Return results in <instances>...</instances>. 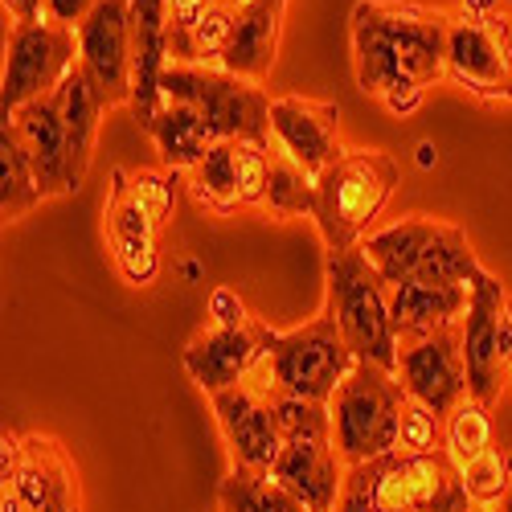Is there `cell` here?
I'll return each mask as SVG.
<instances>
[{
  "mask_svg": "<svg viewBox=\"0 0 512 512\" xmlns=\"http://www.w3.org/2000/svg\"><path fill=\"white\" fill-rule=\"evenodd\" d=\"M349 29L357 87L381 99L390 115H414L426 91L447 82L451 9L422 0H357Z\"/></svg>",
  "mask_w": 512,
  "mask_h": 512,
  "instance_id": "obj_1",
  "label": "cell"
},
{
  "mask_svg": "<svg viewBox=\"0 0 512 512\" xmlns=\"http://www.w3.org/2000/svg\"><path fill=\"white\" fill-rule=\"evenodd\" d=\"M398 160L381 148H345L316 181L312 218L328 250H349L369 238V226L398 189Z\"/></svg>",
  "mask_w": 512,
  "mask_h": 512,
  "instance_id": "obj_2",
  "label": "cell"
},
{
  "mask_svg": "<svg viewBox=\"0 0 512 512\" xmlns=\"http://www.w3.org/2000/svg\"><path fill=\"white\" fill-rule=\"evenodd\" d=\"M324 279H328V300L345 345L357 361L398 369V332L390 320V283L369 263L361 246L349 250H328L324 254Z\"/></svg>",
  "mask_w": 512,
  "mask_h": 512,
  "instance_id": "obj_3",
  "label": "cell"
},
{
  "mask_svg": "<svg viewBox=\"0 0 512 512\" xmlns=\"http://www.w3.org/2000/svg\"><path fill=\"white\" fill-rule=\"evenodd\" d=\"M361 250L390 287L398 283H472L484 267L467 234L439 218H402L386 230H373Z\"/></svg>",
  "mask_w": 512,
  "mask_h": 512,
  "instance_id": "obj_4",
  "label": "cell"
},
{
  "mask_svg": "<svg viewBox=\"0 0 512 512\" xmlns=\"http://www.w3.org/2000/svg\"><path fill=\"white\" fill-rule=\"evenodd\" d=\"M406 402L410 394L398 381V373L357 361V369L328 398L332 443H336V455L345 459V467L398 451V426H402Z\"/></svg>",
  "mask_w": 512,
  "mask_h": 512,
  "instance_id": "obj_5",
  "label": "cell"
},
{
  "mask_svg": "<svg viewBox=\"0 0 512 512\" xmlns=\"http://www.w3.org/2000/svg\"><path fill=\"white\" fill-rule=\"evenodd\" d=\"M275 422L283 435V451L271 476L283 480L312 512H332L340 484H345V459L332 443V414L328 402H308L275 394Z\"/></svg>",
  "mask_w": 512,
  "mask_h": 512,
  "instance_id": "obj_6",
  "label": "cell"
},
{
  "mask_svg": "<svg viewBox=\"0 0 512 512\" xmlns=\"http://www.w3.org/2000/svg\"><path fill=\"white\" fill-rule=\"evenodd\" d=\"M164 103H185L205 115L222 140H246L271 148V95L263 82L238 78L222 66H181L168 62L160 78Z\"/></svg>",
  "mask_w": 512,
  "mask_h": 512,
  "instance_id": "obj_7",
  "label": "cell"
},
{
  "mask_svg": "<svg viewBox=\"0 0 512 512\" xmlns=\"http://www.w3.org/2000/svg\"><path fill=\"white\" fill-rule=\"evenodd\" d=\"M259 336H263V365L279 394L328 402L340 381L357 369V357L345 345V336H340L328 308L304 328H291V332H275L263 320Z\"/></svg>",
  "mask_w": 512,
  "mask_h": 512,
  "instance_id": "obj_8",
  "label": "cell"
},
{
  "mask_svg": "<svg viewBox=\"0 0 512 512\" xmlns=\"http://www.w3.org/2000/svg\"><path fill=\"white\" fill-rule=\"evenodd\" d=\"M0 512H82L78 463L54 435H0Z\"/></svg>",
  "mask_w": 512,
  "mask_h": 512,
  "instance_id": "obj_9",
  "label": "cell"
},
{
  "mask_svg": "<svg viewBox=\"0 0 512 512\" xmlns=\"http://www.w3.org/2000/svg\"><path fill=\"white\" fill-rule=\"evenodd\" d=\"M447 82L480 103H512V17L451 13Z\"/></svg>",
  "mask_w": 512,
  "mask_h": 512,
  "instance_id": "obj_10",
  "label": "cell"
},
{
  "mask_svg": "<svg viewBox=\"0 0 512 512\" xmlns=\"http://www.w3.org/2000/svg\"><path fill=\"white\" fill-rule=\"evenodd\" d=\"M463 361L472 398L492 410L512 381V295L488 271L472 279V308L463 316Z\"/></svg>",
  "mask_w": 512,
  "mask_h": 512,
  "instance_id": "obj_11",
  "label": "cell"
},
{
  "mask_svg": "<svg viewBox=\"0 0 512 512\" xmlns=\"http://www.w3.org/2000/svg\"><path fill=\"white\" fill-rule=\"evenodd\" d=\"M5 50L9 54L5 82H0V119L62 87V78L78 66V29L54 21H13Z\"/></svg>",
  "mask_w": 512,
  "mask_h": 512,
  "instance_id": "obj_12",
  "label": "cell"
},
{
  "mask_svg": "<svg viewBox=\"0 0 512 512\" xmlns=\"http://www.w3.org/2000/svg\"><path fill=\"white\" fill-rule=\"evenodd\" d=\"M275 394H279L275 381L259 361L246 381L209 398L234 467H259V472H271L275 467V459L283 451V435L275 422Z\"/></svg>",
  "mask_w": 512,
  "mask_h": 512,
  "instance_id": "obj_13",
  "label": "cell"
},
{
  "mask_svg": "<svg viewBox=\"0 0 512 512\" xmlns=\"http://www.w3.org/2000/svg\"><path fill=\"white\" fill-rule=\"evenodd\" d=\"M78 66L107 111L132 103V0H99L78 29Z\"/></svg>",
  "mask_w": 512,
  "mask_h": 512,
  "instance_id": "obj_14",
  "label": "cell"
},
{
  "mask_svg": "<svg viewBox=\"0 0 512 512\" xmlns=\"http://www.w3.org/2000/svg\"><path fill=\"white\" fill-rule=\"evenodd\" d=\"M394 373L414 402L431 406L439 418H447L463 398H472L467 361H463V324L398 345V369Z\"/></svg>",
  "mask_w": 512,
  "mask_h": 512,
  "instance_id": "obj_15",
  "label": "cell"
},
{
  "mask_svg": "<svg viewBox=\"0 0 512 512\" xmlns=\"http://www.w3.org/2000/svg\"><path fill=\"white\" fill-rule=\"evenodd\" d=\"M103 230H107V246L111 259L119 267V275L132 287H148L160 267V222L136 201L132 185H127V168H115L111 173V189H107V205H103Z\"/></svg>",
  "mask_w": 512,
  "mask_h": 512,
  "instance_id": "obj_16",
  "label": "cell"
},
{
  "mask_svg": "<svg viewBox=\"0 0 512 512\" xmlns=\"http://www.w3.org/2000/svg\"><path fill=\"white\" fill-rule=\"evenodd\" d=\"M259 332H263V316H250L242 324H205L181 353L193 386L213 398V394L238 386V381H246L254 373V365L263 361Z\"/></svg>",
  "mask_w": 512,
  "mask_h": 512,
  "instance_id": "obj_17",
  "label": "cell"
},
{
  "mask_svg": "<svg viewBox=\"0 0 512 512\" xmlns=\"http://www.w3.org/2000/svg\"><path fill=\"white\" fill-rule=\"evenodd\" d=\"M271 148H279L312 181H320L324 168L345 152L340 148V107L304 95L271 99Z\"/></svg>",
  "mask_w": 512,
  "mask_h": 512,
  "instance_id": "obj_18",
  "label": "cell"
},
{
  "mask_svg": "<svg viewBox=\"0 0 512 512\" xmlns=\"http://www.w3.org/2000/svg\"><path fill=\"white\" fill-rule=\"evenodd\" d=\"M168 66V9L164 0H132V115L144 132H152L164 91L160 78Z\"/></svg>",
  "mask_w": 512,
  "mask_h": 512,
  "instance_id": "obj_19",
  "label": "cell"
},
{
  "mask_svg": "<svg viewBox=\"0 0 512 512\" xmlns=\"http://www.w3.org/2000/svg\"><path fill=\"white\" fill-rule=\"evenodd\" d=\"M17 123V132L33 156L37 181L46 197H66L78 189L74 173H70V144H66V123H62V99L58 91L41 95L33 103H25L17 115H5Z\"/></svg>",
  "mask_w": 512,
  "mask_h": 512,
  "instance_id": "obj_20",
  "label": "cell"
},
{
  "mask_svg": "<svg viewBox=\"0 0 512 512\" xmlns=\"http://www.w3.org/2000/svg\"><path fill=\"white\" fill-rule=\"evenodd\" d=\"M472 308V283H398L390 287V320L398 345L459 328Z\"/></svg>",
  "mask_w": 512,
  "mask_h": 512,
  "instance_id": "obj_21",
  "label": "cell"
},
{
  "mask_svg": "<svg viewBox=\"0 0 512 512\" xmlns=\"http://www.w3.org/2000/svg\"><path fill=\"white\" fill-rule=\"evenodd\" d=\"M283 9H287V0H250L234 25L226 54H222V70L250 78V82H267L275 54H279Z\"/></svg>",
  "mask_w": 512,
  "mask_h": 512,
  "instance_id": "obj_22",
  "label": "cell"
},
{
  "mask_svg": "<svg viewBox=\"0 0 512 512\" xmlns=\"http://www.w3.org/2000/svg\"><path fill=\"white\" fill-rule=\"evenodd\" d=\"M58 99H62V123H66V144H70V173L82 185V177H87V168H91V156H95L99 119H103L107 107L95 91V82L82 74V66H74L62 78Z\"/></svg>",
  "mask_w": 512,
  "mask_h": 512,
  "instance_id": "obj_23",
  "label": "cell"
},
{
  "mask_svg": "<svg viewBox=\"0 0 512 512\" xmlns=\"http://www.w3.org/2000/svg\"><path fill=\"white\" fill-rule=\"evenodd\" d=\"M148 136L156 140L168 173H181V177L189 173L193 164L205 160V152L213 144H222V136L205 123V115L185 107V103H164V111H160V119H156V127Z\"/></svg>",
  "mask_w": 512,
  "mask_h": 512,
  "instance_id": "obj_24",
  "label": "cell"
},
{
  "mask_svg": "<svg viewBox=\"0 0 512 512\" xmlns=\"http://www.w3.org/2000/svg\"><path fill=\"white\" fill-rule=\"evenodd\" d=\"M41 201H46V193H41L33 156L17 132V123L0 119V213H5V222H21Z\"/></svg>",
  "mask_w": 512,
  "mask_h": 512,
  "instance_id": "obj_25",
  "label": "cell"
},
{
  "mask_svg": "<svg viewBox=\"0 0 512 512\" xmlns=\"http://www.w3.org/2000/svg\"><path fill=\"white\" fill-rule=\"evenodd\" d=\"M238 144L242 140H222L205 152L201 164H193L185 173L189 197L209 209V213H234L242 205V164H238Z\"/></svg>",
  "mask_w": 512,
  "mask_h": 512,
  "instance_id": "obj_26",
  "label": "cell"
},
{
  "mask_svg": "<svg viewBox=\"0 0 512 512\" xmlns=\"http://www.w3.org/2000/svg\"><path fill=\"white\" fill-rule=\"evenodd\" d=\"M222 512H312L283 480L259 467H230L218 488Z\"/></svg>",
  "mask_w": 512,
  "mask_h": 512,
  "instance_id": "obj_27",
  "label": "cell"
},
{
  "mask_svg": "<svg viewBox=\"0 0 512 512\" xmlns=\"http://www.w3.org/2000/svg\"><path fill=\"white\" fill-rule=\"evenodd\" d=\"M263 209L279 222L304 218V213L312 218V209H316V181L295 160H287L279 148H271V177H267Z\"/></svg>",
  "mask_w": 512,
  "mask_h": 512,
  "instance_id": "obj_28",
  "label": "cell"
},
{
  "mask_svg": "<svg viewBox=\"0 0 512 512\" xmlns=\"http://www.w3.org/2000/svg\"><path fill=\"white\" fill-rule=\"evenodd\" d=\"M496 447L492 431V410L476 398H463L447 418H443V451L455 459V467H467L476 455Z\"/></svg>",
  "mask_w": 512,
  "mask_h": 512,
  "instance_id": "obj_29",
  "label": "cell"
},
{
  "mask_svg": "<svg viewBox=\"0 0 512 512\" xmlns=\"http://www.w3.org/2000/svg\"><path fill=\"white\" fill-rule=\"evenodd\" d=\"M463 492L480 508H500L504 496L512 492V455L504 447H488L484 455H476L467 467H459Z\"/></svg>",
  "mask_w": 512,
  "mask_h": 512,
  "instance_id": "obj_30",
  "label": "cell"
},
{
  "mask_svg": "<svg viewBox=\"0 0 512 512\" xmlns=\"http://www.w3.org/2000/svg\"><path fill=\"white\" fill-rule=\"evenodd\" d=\"M431 451H443V418L431 406L410 398L398 426V455H431Z\"/></svg>",
  "mask_w": 512,
  "mask_h": 512,
  "instance_id": "obj_31",
  "label": "cell"
},
{
  "mask_svg": "<svg viewBox=\"0 0 512 512\" xmlns=\"http://www.w3.org/2000/svg\"><path fill=\"white\" fill-rule=\"evenodd\" d=\"M177 177H181V173H168V168H136V173H127V185H132L136 201L152 213L160 226L173 218V205H177Z\"/></svg>",
  "mask_w": 512,
  "mask_h": 512,
  "instance_id": "obj_32",
  "label": "cell"
},
{
  "mask_svg": "<svg viewBox=\"0 0 512 512\" xmlns=\"http://www.w3.org/2000/svg\"><path fill=\"white\" fill-rule=\"evenodd\" d=\"M386 463H390V455L345 467V484H340L332 512H377V480L386 472Z\"/></svg>",
  "mask_w": 512,
  "mask_h": 512,
  "instance_id": "obj_33",
  "label": "cell"
},
{
  "mask_svg": "<svg viewBox=\"0 0 512 512\" xmlns=\"http://www.w3.org/2000/svg\"><path fill=\"white\" fill-rule=\"evenodd\" d=\"M377 512H418V500H414V488H410V476H406V455H390L386 472L377 480Z\"/></svg>",
  "mask_w": 512,
  "mask_h": 512,
  "instance_id": "obj_34",
  "label": "cell"
},
{
  "mask_svg": "<svg viewBox=\"0 0 512 512\" xmlns=\"http://www.w3.org/2000/svg\"><path fill=\"white\" fill-rule=\"evenodd\" d=\"M205 312H209V324H242V320H250V316H254V312L242 304V295H238V291H230V287H213V291H209Z\"/></svg>",
  "mask_w": 512,
  "mask_h": 512,
  "instance_id": "obj_35",
  "label": "cell"
},
{
  "mask_svg": "<svg viewBox=\"0 0 512 512\" xmlns=\"http://www.w3.org/2000/svg\"><path fill=\"white\" fill-rule=\"evenodd\" d=\"M95 5L99 0H46V21L66 25V29H82V21L95 13Z\"/></svg>",
  "mask_w": 512,
  "mask_h": 512,
  "instance_id": "obj_36",
  "label": "cell"
},
{
  "mask_svg": "<svg viewBox=\"0 0 512 512\" xmlns=\"http://www.w3.org/2000/svg\"><path fill=\"white\" fill-rule=\"evenodd\" d=\"M472 508V500H467V492H463V480L459 484H451L447 492H439L431 504H426L422 512H467Z\"/></svg>",
  "mask_w": 512,
  "mask_h": 512,
  "instance_id": "obj_37",
  "label": "cell"
},
{
  "mask_svg": "<svg viewBox=\"0 0 512 512\" xmlns=\"http://www.w3.org/2000/svg\"><path fill=\"white\" fill-rule=\"evenodd\" d=\"M13 21H46V0H5Z\"/></svg>",
  "mask_w": 512,
  "mask_h": 512,
  "instance_id": "obj_38",
  "label": "cell"
},
{
  "mask_svg": "<svg viewBox=\"0 0 512 512\" xmlns=\"http://www.w3.org/2000/svg\"><path fill=\"white\" fill-rule=\"evenodd\" d=\"M496 512H512V492H508V496H504V504H500V508H496Z\"/></svg>",
  "mask_w": 512,
  "mask_h": 512,
  "instance_id": "obj_39",
  "label": "cell"
},
{
  "mask_svg": "<svg viewBox=\"0 0 512 512\" xmlns=\"http://www.w3.org/2000/svg\"><path fill=\"white\" fill-rule=\"evenodd\" d=\"M467 512H496V508H480V504H472V508H467Z\"/></svg>",
  "mask_w": 512,
  "mask_h": 512,
  "instance_id": "obj_40",
  "label": "cell"
},
{
  "mask_svg": "<svg viewBox=\"0 0 512 512\" xmlns=\"http://www.w3.org/2000/svg\"><path fill=\"white\" fill-rule=\"evenodd\" d=\"M504 13H508V17H512V0H504Z\"/></svg>",
  "mask_w": 512,
  "mask_h": 512,
  "instance_id": "obj_41",
  "label": "cell"
}]
</instances>
